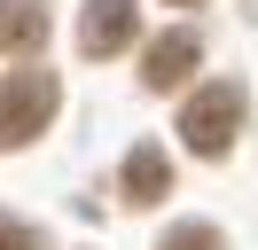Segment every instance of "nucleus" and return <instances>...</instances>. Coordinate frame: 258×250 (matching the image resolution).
I'll use <instances>...</instances> for the list:
<instances>
[{
  "mask_svg": "<svg viewBox=\"0 0 258 250\" xmlns=\"http://www.w3.org/2000/svg\"><path fill=\"white\" fill-rule=\"evenodd\" d=\"M242 109H250V94L235 86V78H219V86H196L188 109H180V141H188L196 156H227L242 133Z\"/></svg>",
  "mask_w": 258,
  "mask_h": 250,
  "instance_id": "f257e3e1",
  "label": "nucleus"
},
{
  "mask_svg": "<svg viewBox=\"0 0 258 250\" xmlns=\"http://www.w3.org/2000/svg\"><path fill=\"white\" fill-rule=\"evenodd\" d=\"M55 102H63V86H55V71H8L0 78V149H24V141L47 133Z\"/></svg>",
  "mask_w": 258,
  "mask_h": 250,
  "instance_id": "f03ea898",
  "label": "nucleus"
},
{
  "mask_svg": "<svg viewBox=\"0 0 258 250\" xmlns=\"http://www.w3.org/2000/svg\"><path fill=\"white\" fill-rule=\"evenodd\" d=\"M79 47L94 62H110L117 47H133V0H86V24H79Z\"/></svg>",
  "mask_w": 258,
  "mask_h": 250,
  "instance_id": "7ed1b4c3",
  "label": "nucleus"
},
{
  "mask_svg": "<svg viewBox=\"0 0 258 250\" xmlns=\"http://www.w3.org/2000/svg\"><path fill=\"white\" fill-rule=\"evenodd\" d=\"M196 55H204V47H196V31H164V39H149V55H141V78L157 94H172L180 78L196 71Z\"/></svg>",
  "mask_w": 258,
  "mask_h": 250,
  "instance_id": "20e7f679",
  "label": "nucleus"
},
{
  "mask_svg": "<svg viewBox=\"0 0 258 250\" xmlns=\"http://www.w3.org/2000/svg\"><path fill=\"white\" fill-rule=\"evenodd\" d=\"M164 188H172V172H164V149L133 141V156H125V203H164Z\"/></svg>",
  "mask_w": 258,
  "mask_h": 250,
  "instance_id": "39448f33",
  "label": "nucleus"
},
{
  "mask_svg": "<svg viewBox=\"0 0 258 250\" xmlns=\"http://www.w3.org/2000/svg\"><path fill=\"white\" fill-rule=\"evenodd\" d=\"M47 39V16L32 0H0V47H39Z\"/></svg>",
  "mask_w": 258,
  "mask_h": 250,
  "instance_id": "423d86ee",
  "label": "nucleus"
},
{
  "mask_svg": "<svg viewBox=\"0 0 258 250\" xmlns=\"http://www.w3.org/2000/svg\"><path fill=\"white\" fill-rule=\"evenodd\" d=\"M157 250H227V242H219V227H172Z\"/></svg>",
  "mask_w": 258,
  "mask_h": 250,
  "instance_id": "0eeeda50",
  "label": "nucleus"
},
{
  "mask_svg": "<svg viewBox=\"0 0 258 250\" xmlns=\"http://www.w3.org/2000/svg\"><path fill=\"white\" fill-rule=\"evenodd\" d=\"M0 250H39V234L24 227V219H0Z\"/></svg>",
  "mask_w": 258,
  "mask_h": 250,
  "instance_id": "6e6552de",
  "label": "nucleus"
},
{
  "mask_svg": "<svg viewBox=\"0 0 258 250\" xmlns=\"http://www.w3.org/2000/svg\"><path fill=\"white\" fill-rule=\"evenodd\" d=\"M180 8H196V0H180Z\"/></svg>",
  "mask_w": 258,
  "mask_h": 250,
  "instance_id": "1a4fd4ad",
  "label": "nucleus"
}]
</instances>
